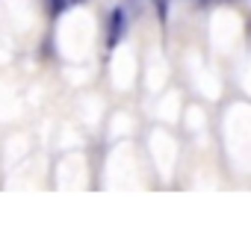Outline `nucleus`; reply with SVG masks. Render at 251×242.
I'll return each instance as SVG.
<instances>
[{
  "mask_svg": "<svg viewBox=\"0 0 251 242\" xmlns=\"http://www.w3.org/2000/svg\"><path fill=\"white\" fill-rule=\"evenodd\" d=\"M71 3H86V0H71Z\"/></svg>",
  "mask_w": 251,
  "mask_h": 242,
  "instance_id": "obj_5",
  "label": "nucleus"
},
{
  "mask_svg": "<svg viewBox=\"0 0 251 242\" xmlns=\"http://www.w3.org/2000/svg\"><path fill=\"white\" fill-rule=\"evenodd\" d=\"M198 6H213V3H219V0H195Z\"/></svg>",
  "mask_w": 251,
  "mask_h": 242,
  "instance_id": "obj_3",
  "label": "nucleus"
},
{
  "mask_svg": "<svg viewBox=\"0 0 251 242\" xmlns=\"http://www.w3.org/2000/svg\"><path fill=\"white\" fill-rule=\"evenodd\" d=\"M157 6H160V15H166V0H157Z\"/></svg>",
  "mask_w": 251,
  "mask_h": 242,
  "instance_id": "obj_4",
  "label": "nucleus"
},
{
  "mask_svg": "<svg viewBox=\"0 0 251 242\" xmlns=\"http://www.w3.org/2000/svg\"><path fill=\"white\" fill-rule=\"evenodd\" d=\"M71 6V0H50V15H62Z\"/></svg>",
  "mask_w": 251,
  "mask_h": 242,
  "instance_id": "obj_2",
  "label": "nucleus"
},
{
  "mask_svg": "<svg viewBox=\"0 0 251 242\" xmlns=\"http://www.w3.org/2000/svg\"><path fill=\"white\" fill-rule=\"evenodd\" d=\"M124 33H127V9H124V6H115V9H109V15H106V36H103L106 53L124 39Z\"/></svg>",
  "mask_w": 251,
  "mask_h": 242,
  "instance_id": "obj_1",
  "label": "nucleus"
}]
</instances>
